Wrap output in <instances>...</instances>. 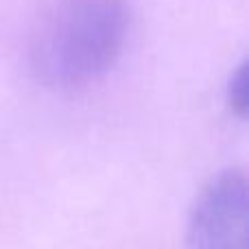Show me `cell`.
<instances>
[{"label": "cell", "mask_w": 249, "mask_h": 249, "mask_svg": "<svg viewBox=\"0 0 249 249\" xmlns=\"http://www.w3.org/2000/svg\"><path fill=\"white\" fill-rule=\"evenodd\" d=\"M228 105L232 109V114L245 118V114H247V66L245 64L238 66L236 72L230 77Z\"/></svg>", "instance_id": "obj_3"}, {"label": "cell", "mask_w": 249, "mask_h": 249, "mask_svg": "<svg viewBox=\"0 0 249 249\" xmlns=\"http://www.w3.org/2000/svg\"><path fill=\"white\" fill-rule=\"evenodd\" d=\"M249 190L241 168L223 171L201 190L186 230V249H249Z\"/></svg>", "instance_id": "obj_2"}, {"label": "cell", "mask_w": 249, "mask_h": 249, "mask_svg": "<svg viewBox=\"0 0 249 249\" xmlns=\"http://www.w3.org/2000/svg\"><path fill=\"white\" fill-rule=\"evenodd\" d=\"M129 31L124 0H57L31 44V66L44 86L79 90L121 59Z\"/></svg>", "instance_id": "obj_1"}]
</instances>
